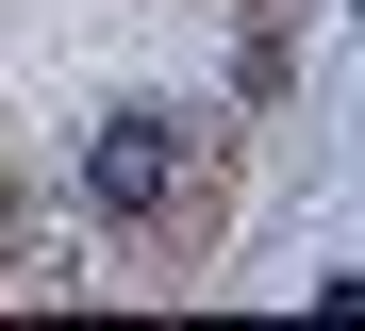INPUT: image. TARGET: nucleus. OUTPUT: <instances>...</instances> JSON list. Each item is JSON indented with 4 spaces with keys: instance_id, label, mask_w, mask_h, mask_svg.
Returning <instances> with one entry per match:
<instances>
[{
    "instance_id": "f257e3e1",
    "label": "nucleus",
    "mask_w": 365,
    "mask_h": 331,
    "mask_svg": "<svg viewBox=\"0 0 365 331\" xmlns=\"http://www.w3.org/2000/svg\"><path fill=\"white\" fill-rule=\"evenodd\" d=\"M200 166H216V116H116L100 149H83V199L100 216H182V199H200Z\"/></svg>"
},
{
    "instance_id": "f03ea898",
    "label": "nucleus",
    "mask_w": 365,
    "mask_h": 331,
    "mask_svg": "<svg viewBox=\"0 0 365 331\" xmlns=\"http://www.w3.org/2000/svg\"><path fill=\"white\" fill-rule=\"evenodd\" d=\"M349 17H365V0H349Z\"/></svg>"
}]
</instances>
